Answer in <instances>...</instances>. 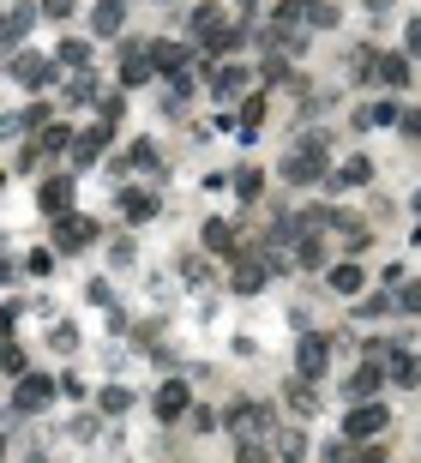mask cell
<instances>
[{
	"label": "cell",
	"instance_id": "obj_1",
	"mask_svg": "<svg viewBox=\"0 0 421 463\" xmlns=\"http://www.w3.org/2000/svg\"><path fill=\"white\" fill-rule=\"evenodd\" d=\"M385 427H391V409H385V403H355V409L343 415V440H380Z\"/></svg>",
	"mask_w": 421,
	"mask_h": 463
},
{
	"label": "cell",
	"instance_id": "obj_2",
	"mask_svg": "<svg viewBox=\"0 0 421 463\" xmlns=\"http://www.w3.org/2000/svg\"><path fill=\"white\" fill-rule=\"evenodd\" d=\"M48 403H55V380H48V373H19L13 409H19V415H37V409H48Z\"/></svg>",
	"mask_w": 421,
	"mask_h": 463
},
{
	"label": "cell",
	"instance_id": "obj_3",
	"mask_svg": "<svg viewBox=\"0 0 421 463\" xmlns=\"http://www.w3.org/2000/svg\"><path fill=\"white\" fill-rule=\"evenodd\" d=\"M97 241V223L91 217H79V211H60L55 217V247L60 253H79V247H91Z\"/></svg>",
	"mask_w": 421,
	"mask_h": 463
},
{
	"label": "cell",
	"instance_id": "obj_4",
	"mask_svg": "<svg viewBox=\"0 0 421 463\" xmlns=\"http://www.w3.org/2000/svg\"><path fill=\"white\" fill-rule=\"evenodd\" d=\"M145 55H151V73H187V61H193V48L187 42H145Z\"/></svg>",
	"mask_w": 421,
	"mask_h": 463
},
{
	"label": "cell",
	"instance_id": "obj_5",
	"mask_svg": "<svg viewBox=\"0 0 421 463\" xmlns=\"http://www.w3.org/2000/svg\"><path fill=\"white\" fill-rule=\"evenodd\" d=\"M151 409H157V422H180V415L193 409V391H187V380H169V385L157 391V403H151Z\"/></svg>",
	"mask_w": 421,
	"mask_h": 463
},
{
	"label": "cell",
	"instance_id": "obj_6",
	"mask_svg": "<svg viewBox=\"0 0 421 463\" xmlns=\"http://www.w3.org/2000/svg\"><path fill=\"white\" fill-rule=\"evenodd\" d=\"M223 422L235 427V433H247V440H253V433H265V427H271V409H259V403H229V415H223Z\"/></svg>",
	"mask_w": 421,
	"mask_h": 463
},
{
	"label": "cell",
	"instance_id": "obj_7",
	"mask_svg": "<svg viewBox=\"0 0 421 463\" xmlns=\"http://www.w3.org/2000/svg\"><path fill=\"white\" fill-rule=\"evenodd\" d=\"M37 205H42V217L73 211V181H66V175H48V181H42V193H37Z\"/></svg>",
	"mask_w": 421,
	"mask_h": 463
},
{
	"label": "cell",
	"instance_id": "obj_8",
	"mask_svg": "<svg viewBox=\"0 0 421 463\" xmlns=\"http://www.w3.org/2000/svg\"><path fill=\"white\" fill-rule=\"evenodd\" d=\"M151 79V55L145 42H120V84H145Z\"/></svg>",
	"mask_w": 421,
	"mask_h": 463
},
{
	"label": "cell",
	"instance_id": "obj_9",
	"mask_svg": "<svg viewBox=\"0 0 421 463\" xmlns=\"http://www.w3.org/2000/svg\"><path fill=\"white\" fill-rule=\"evenodd\" d=\"M55 73H60V66H55V61H37V55H19V61H13V79H19V84H31V91L55 84Z\"/></svg>",
	"mask_w": 421,
	"mask_h": 463
},
{
	"label": "cell",
	"instance_id": "obj_10",
	"mask_svg": "<svg viewBox=\"0 0 421 463\" xmlns=\"http://www.w3.org/2000/svg\"><path fill=\"white\" fill-rule=\"evenodd\" d=\"M325 349H331L325 337H301V380H320L325 367H331V362H325Z\"/></svg>",
	"mask_w": 421,
	"mask_h": 463
},
{
	"label": "cell",
	"instance_id": "obj_11",
	"mask_svg": "<svg viewBox=\"0 0 421 463\" xmlns=\"http://www.w3.org/2000/svg\"><path fill=\"white\" fill-rule=\"evenodd\" d=\"M102 144H109V121L91 127V133H79V139H73V157H79V162H97V157H102Z\"/></svg>",
	"mask_w": 421,
	"mask_h": 463
},
{
	"label": "cell",
	"instance_id": "obj_12",
	"mask_svg": "<svg viewBox=\"0 0 421 463\" xmlns=\"http://www.w3.org/2000/svg\"><path fill=\"white\" fill-rule=\"evenodd\" d=\"M205 247H211V253H229V259H235V223L211 217V223H205Z\"/></svg>",
	"mask_w": 421,
	"mask_h": 463
},
{
	"label": "cell",
	"instance_id": "obj_13",
	"mask_svg": "<svg viewBox=\"0 0 421 463\" xmlns=\"http://www.w3.org/2000/svg\"><path fill=\"white\" fill-rule=\"evenodd\" d=\"M120 217L127 223H151L157 217V199H151V193H120Z\"/></svg>",
	"mask_w": 421,
	"mask_h": 463
},
{
	"label": "cell",
	"instance_id": "obj_14",
	"mask_svg": "<svg viewBox=\"0 0 421 463\" xmlns=\"http://www.w3.org/2000/svg\"><path fill=\"white\" fill-rule=\"evenodd\" d=\"M265 277H271V265H259V259H241V265H235V289H241V295L265 289Z\"/></svg>",
	"mask_w": 421,
	"mask_h": 463
},
{
	"label": "cell",
	"instance_id": "obj_15",
	"mask_svg": "<svg viewBox=\"0 0 421 463\" xmlns=\"http://www.w3.org/2000/svg\"><path fill=\"white\" fill-rule=\"evenodd\" d=\"M367 181H373V162L367 157H349L338 175H331V187H367Z\"/></svg>",
	"mask_w": 421,
	"mask_h": 463
},
{
	"label": "cell",
	"instance_id": "obj_16",
	"mask_svg": "<svg viewBox=\"0 0 421 463\" xmlns=\"http://www.w3.org/2000/svg\"><path fill=\"white\" fill-rule=\"evenodd\" d=\"M361 283H367V271H361V265H331V289H338V295H355Z\"/></svg>",
	"mask_w": 421,
	"mask_h": 463
},
{
	"label": "cell",
	"instance_id": "obj_17",
	"mask_svg": "<svg viewBox=\"0 0 421 463\" xmlns=\"http://www.w3.org/2000/svg\"><path fill=\"white\" fill-rule=\"evenodd\" d=\"M385 121H398V109H391V102H367V109H355L361 133H367V127H385Z\"/></svg>",
	"mask_w": 421,
	"mask_h": 463
},
{
	"label": "cell",
	"instance_id": "obj_18",
	"mask_svg": "<svg viewBox=\"0 0 421 463\" xmlns=\"http://www.w3.org/2000/svg\"><path fill=\"white\" fill-rule=\"evenodd\" d=\"M120 162H127V169H157V144H151V139H133Z\"/></svg>",
	"mask_w": 421,
	"mask_h": 463
},
{
	"label": "cell",
	"instance_id": "obj_19",
	"mask_svg": "<svg viewBox=\"0 0 421 463\" xmlns=\"http://www.w3.org/2000/svg\"><path fill=\"white\" fill-rule=\"evenodd\" d=\"M223 19H229L223 6H193V37L205 42V37H211V31H217V24H223Z\"/></svg>",
	"mask_w": 421,
	"mask_h": 463
},
{
	"label": "cell",
	"instance_id": "obj_20",
	"mask_svg": "<svg viewBox=\"0 0 421 463\" xmlns=\"http://www.w3.org/2000/svg\"><path fill=\"white\" fill-rule=\"evenodd\" d=\"M120 19H127L120 0H102V6H97V37H120Z\"/></svg>",
	"mask_w": 421,
	"mask_h": 463
},
{
	"label": "cell",
	"instance_id": "obj_21",
	"mask_svg": "<svg viewBox=\"0 0 421 463\" xmlns=\"http://www.w3.org/2000/svg\"><path fill=\"white\" fill-rule=\"evenodd\" d=\"M241 84H247V73H241V66H217V73H211V91H217V97H235Z\"/></svg>",
	"mask_w": 421,
	"mask_h": 463
},
{
	"label": "cell",
	"instance_id": "obj_22",
	"mask_svg": "<svg viewBox=\"0 0 421 463\" xmlns=\"http://www.w3.org/2000/svg\"><path fill=\"white\" fill-rule=\"evenodd\" d=\"M55 61H60V66H84V61H91V42H84V37H66Z\"/></svg>",
	"mask_w": 421,
	"mask_h": 463
},
{
	"label": "cell",
	"instance_id": "obj_23",
	"mask_svg": "<svg viewBox=\"0 0 421 463\" xmlns=\"http://www.w3.org/2000/svg\"><path fill=\"white\" fill-rule=\"evenodd\" d=\"M289 409H295V415H313V409H320V403H313V385H307V380L289 385Z\"/></svg>",
	"mask_w": 421,
	"mask_h": 463
},
{
	"label": "cell",
	"instance_id": "obj_24",
	"mask_svg": "<svg viewBox=\"0 0 421 463\" xmlns=\"http://www.w3.org/2000/svg\"><path fill=\"white\" fill-rule=\"evenodd\" d=\"M24 31H31V13H13V19H0V48H13Z\"/></svg>",
	"mask_w": 421,
	"mask_h": 463
},
{
	"label": "cell",
	"instance_id": "obj_25",
	"mask_svg": "<svg viewBox=\"0 0 421 463\" xmlns=\"http://www.w3.org/2000/svg\"><path fill=\"white\" fill-rule=\"evenodd\" d=\"M349 391H355V397H367V391H380V362H367L355 373V380H349Z\"/></svg>",
	"mask_w": 421,
	"mask_h": 463
},
{
	"label": "cell",
	"instance_id": "obj_26",
	"mask_svg": "<svg viewBox=\"0 0 421 463\" xmlns=\"http://www.w3.org/2000/svg\"><path fill=\"white\" fill-rule=\"evenodd\" d=\"M102 415H127V409H133V397H127V391H120V385H109V391H102Z\"/></svg>",
	"mask_w": 421,
	"mask_h": 463
},
{
	"label": "cell",
	"instance_id": "obj_27",
	"mask_svg": "<svg viewBox=\"0 0 421 463\" xmlns=\"http://www.w3.org/2000/svg\"><path fill=\"white\" fill-rule=\"evenodd\" d=\"M37 127H42V144H48V151H66V144H73V133L60 121H37Z\"/></svg>",
	"mask_w": 421,
	"mask_h": 463
},
{
	"label": "cell",
	"instance_id": "obj_28",
	"mask_svg": "<svg viewBox=\"0 0 421 463\" xmlns=\"http://www.w3.org/2000/svg\"><path fill=\"white\" fill-rule=\"evenodd\" d=\"M391 355H398L391 380H398V385H416V355H409V349H391Z\"/></svg>",
	"mask_w": 421,
	"mask_h": 463
},
{
	"label": "cell",
	"instance_id": "obj_29",
	"mask_svg": "<svg viewBox=\"0 0 421 463\" xmlns=\"http://www.w3.org/2000/svg\"><path fill=\"white\" fill-rule=\"evenodd\" d=\"M265 121V97H247L241 102V127H247V133H253V127Z\"/></svg>",
	"mask_w": 421,
	"mask_h": 463
},
{
	"label": "cell",
	"instance_id": "obj_30",
	"mask_svg": "<svg viewBox=\"0 0 421 463\" xmlns=\"http://www.w3.org/2000/svg\"><path fill=\"white\" fill-rule=\"evenodd\" d=\"M24 271H31V277H48V271H55V253H48V247H42V253H31V259H24Z\"/></svg>",
	"mask_w": 421,
	"mask_h": 463
},
{
	"label": "cell",
	"instance_id": "obj_31",
	"mask_svg": "<svg viewBox=\"0 0 421 463\" xmlns=\"http://www.w3.org/2000/svg\"><path fill=\"white\" fill-rule=\"evenodd\" d=\"M355 313H361V319H385V313H391V301H385V295H367Z\"/></svg>",
	"mask_w": 421,
	"mask_h": 463
},
{
	"label": "cell",
	"instance_id": "obj_32",
	"mask_svg": "<svg viewBox=\"0 0 421 463\" xmlns=\"http://www.w3.org/2000/svg\"><path fill=\"white\" fill-rule=\"evenodd\" d=\"M235 193H241V199H253V193H259V175H253V169H241V175H235Z\"/></svg>",
	"mask_w": 421,
	"mask_h": 463
},
{
	"label": "cell",
	"instance_id": "obj_33",
	"mask_svg": "<svg viewBox=\"0 0 421 463\" xmlns=\"http://www.w3.org/2000/svg\"><path fill=\"white\" fill-rule=\"evenodd\" d=\"M416 307H421V289H416V283H403V295H398V313H416Z\"/></svg>",
	"mask_w": 421,
	"mask_h": 463
},
{
	"label": "cell",
	"instance_id": "obj_34",
	"mask_svg": "<svg viewBox=\"0 0 421 463\" xmlns=\"http://www.w3.org/2000/svg\"><path fill=\"white\" fill-rule=\"evenodd\" d=\"M73 6H79V0H42V13H48V19H73Z\"/></svg>",
	"mask_w": 421,
	"mask_h": 463
},
{
	"label": "cell",
	"instance_id": "obj_35",
	"mask_svg": "<svg viewBox=\"0 0 421 463\" xmlns=\"http://www.w3.org/2000/svg\"><path fill=\"white\" fill-rule=\"evenodd\" d=\"M367 6H373V13H385V6H391V0H367Z\"/></svg>",
	"mask_w": 421,
	"mask_h": 463
},
{
	"label": "cell",
	"instance_id": "obj_36",
	"mask_svg": "<svg viewBox=\"0 0 421 463\" xmlns=\"http://www.w3.org/2000/svg\"><path fill=\"white\" fill-rule=\"evenodd\" d=\"M6 277H13V265H0V283H6Z\"/></svg>",
	"mask_w": 421,
	"mask_h": 463
}]
</instances>
